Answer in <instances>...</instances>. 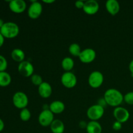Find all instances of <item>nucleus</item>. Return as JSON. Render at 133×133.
Listing matches in <instances>:
<instances>
[{
    "mask_svg": "<svg viewBox=\"0 0 133 133\" xmlns=\"http://www.w3.org/2000/svg\"><path fill=\"white\" fill-rule=\"evenodd\" d=\"M103 97L107 105L115 108L120 106L123 101V94L116 88H109L105 91Z\"/></svg>",
    "mask_w": 133,
    "mask_h": 133,
    "instance_id": "nucleus-1",
    "label": "nucleus"
},
{
    "mask_svg": "<svg viewBox=\"0 0 133 133\" xmlns=\"http://www.w3.org/2000/svg\"><path fill=\"white\" fill-rule=\"evenodd\" d=\"M0 32L5 38H14L19 35V26L14 22H5L3 27L0 29Z\"/></svg>",
    "mask_w": 133,
    "mask_h": 133,
    "instance_id": "nucleus-2",
    "label": "nucleus"
},
{
    "mask_svg": "<svg viewBox=\"0 0 133 133\" xmlns=\"http://www.w3.org/2000/svg\"><path fill=\"white\" fill-rule=\"evenodd\" d=\"M12 103L17 109H23L27 108L29 103V98L27 94L20 91L14 93L12 97Z\"/></svg>",
    "mask_w": 133,
    "mask_h": 133,
    "instance_id": "nucleus-3",
    "label": "nucleus"
},
{
    "mask_svg": "<svg viewBox=\"0 0 133 133\" xmlns=\"http://www.w3.org/2000/svg\"><path fill=\"white\" fill-rule=\"evenodd\" d=\"M105 109L100 105L96 104L90 107L87 112V117L90 121H98L104 115Z\"/></svg>",
    "mask_w": 133,
    "mask_h": 133,
    "instance_id": "nucleus-4",
    "label": "nucleus"
},
{
    "mask_svg": "<svg viewBox=\"0 0 133 133\" xmlns=\"http://www.w3.org/2000/svg\"><path fill=\"white\" fill-rule=\"evenodd\" d=\"M88 84L92 88H98L104 82V76L99 71H94L90 73L88 79Z\"/></svg>",
    "mask_w": 133,
    "mask_h": 133,
    "instance_id": "nucleus-5",
    "label": "nucleus"
},
{
    "mask_svg": "<svg viewBox=\"0 0 133 133\" xmlns=\"http://www.w3.org/2000/svg\"><path fill=\"white\" fill-rule=\"evenodd\" d=\"M61 81L62 85L66 88H73L77 83V78L71 71H66L61 76Z\"/></svg>",
    "mask_w": 133,
    "mask_h": 133,
    "instance_id": "nucleus-6",
    "label": "nucleus"
},
{
    "mask_svg": "<svg viewBox=\"0 0 133 133\" xmlns=\"http://www.w3.org/2000/svg\"><path fill=\"white\" fill-rule=\"evenodd\" d=\"M42 10L43 7L41 3L38 1H31L27 10V14L31 19H37L41 16Z\"/></svg>",
    "mask_w": 133,
    "mask_h": 133,
    "instance_id": "nucleus-7",
    "label": "nucleus"
},
{
    "mask_svg": "<svg viewBox=\"0 0 133 133\" xmlns=\"http://www.w3.org/2000/svg\"><path fill=\"white\" fill-rule=\"evenodd\" d=\"M54 114L49 109L43 110L38 116L39 124L42 127H49L54 121Z\"/></svg>",
    "mask_w": 133,
    "mask_h": 133,
    "instance_id": "nucleus-8",
    "label": "nucleus"
},
{
    "mask_svg": "<svg viewBox=\"0 0 133 133\" xmlns=\"http://www.w3.org/2000/svg\"><path fill=\"white\" fill-rule=\"evenodd\" d=\"M18 71L20 75L25 77H31L34 74L35 68L31 62L24 61L18 64Z\"/></svg>",
    "mask_w": 133,
    "mask_h": 133,
    "instance_id": "nucleus-9",
    "label": "nucleus"
},
{
    "mask_svg": "<svg viewBox=\"0 0 133 133\" xmlns=\"http://www.w3.org/2000/svg\"><path fill=\"white\" fill-rule=\"evenodd\" d=\"M113 116L116 119V121L123 123L129 120L130 118V113L125 108L119 106L114 109Z\"/></svg>",
    "mask_w": 133,
    "mask_h": 133,
    "instance_id": "nucleus-10",
    "label": "nucleus"
},
{
    "mask_svg": "<svg viewBox=\"0 0 133 133\" xmlns=\"http://www.w3.org/2000/svg\"><path fill=\"white\" fill-rule=\"evenodd\" d=\"M96 58V52L92 48H87L82 50L79 58L84 64L92 63Z\"/></svg>",
    "mask_w": 133,
    "mask_h": 133,
    "instance_id": "nucleus-11",
    "label": "nucleus"
},
{
    "mask_svg": "<svg viewBox=\"0 0 133 133\" xmlns=\"http://www.w3.org/2000/svg\"><path fill=\"white\" fill-rule=\"evenodd\" d=\"M10 10L16 14H21L27 9V3L23 0H12L9 1Z\"/></svg>",
    "mask_w": 133,
    "mask_h": 133,
    "instance_id": "nucleus-12",
    "label": "nucleus"
},
{
    "mask_svg": "<svg viewBox=\"0 0 133 133\" xmlns=\"http://www.w3.org/2000/svg\"><path fill=\"white\" fill-rule=\"evenodd\" d=\"M99 9V5L96 0H88L84 2L83 10L88 15L96 14Z\"/></svg>",
    "mask_w": 133,
    "mask_h": 133,
    "instance_id": "nucleus-13",
    "label": "nucleus"
},
{
    "mask_svg": "<svg viewBox=\"0 0 133 133\" xmlns=\"http://www.w3.org/2000/svg\"><path fill=\"white\" fill-rule=\"evenodd\" d=\"M39 96L44 99L48 98L50 97L53 92L52 87L48 82H43L38 87V88Z\"/></svg>",
    "mask_w": 133,
    "mask_h": 133,
    "instance_id": "nucleus-14",
    "label": "nucleus"
},
{
    "mask_svg": "<svg viewBox=\"0 0 133 133\" xmlns=\"http://www.w3.org/2000/svg\"><path fill=\"white\" fill-rule=\"evenodd\" d=\"M106 10L110 15L115 16L119 13L120 10V5L116 0H108L105 3Z\"/></svg>",
    "mask_w": 133,
    "mask_h": 133,
    "instance_id": "nucleus-15",
    "label": "nucleus"
},
{
    "mask_svg": "<svg viewBox=\"0 0 133 133\" xmlns=\"http://www.w3.org/2000/svg\"><path fill=\"white\" fill-rule=\"evenodd\" d=\"M49 110L54 114H59L65 110V105L61 101H54L49 104Z\"/></svg>",
    "mask_w": 133,
    "mask_h": 133,
    "instance_id": "nucleus-16",
    "label": "nucleus"
},
{
    "mask_svg": "<svg viewBox=\"0 0 133 133\" xmlns=\"http://www.w3.org/2000/svg\"><path fill=\"white\" fill-rule=\"evenodd\" d=\"M49 127H50L51 131L53 133H63L64 132V124L61 119H54Z\"/></svg>",
    "mask_w": 133,
    "mask_h": 133,
    "instance_id": "nucleus-17",
    "label": "nucleus"
},
{
    "mask_svg": "<svg viewBox=\"0 0 133 133\" xmlns=\"http://www.w3.org/2000/svg\"><path fill=\"white\" fill-rule=\"evenodd\" d=\"M86 131L87 133H101L102 127L97 121H90L87 124Z\"/></svg>",
    "mask_w": 133,
    "mask_h": 133,
    "instance_id": "nucleus-18",
    "label": "nucleus"
},
{
    "mask_svg": "<svg viewBox=\"0 0 133 133\" xmlns=\"http://www.w3.org/2000/svg\"><path fill=\"white\" fill-rule=\"evenodd\" d=\"M11 57L15 62L20 63V62L25 61V54L22 49H19V48H16L12 51Z\"/></svg>",
    "mask_w": 133,
    "mask_h": 133,
    "instance_id": "nucleus-19",
    "label": "nucleus"
},
{
    "mask_svg": "<svg viewBox=\"0 0 133 133\" xmlns=\"http://www.w3.org/2000/svg\"><path fill=\"white\" fill-rule=\"evenodd\" d=\"M74 61L72 58L69 57H64L61 62V66L65 71H71L74 69Z\"/></svg>",
    "mask_w": 133,
    "mask_h": 133,
    "instance_id": "nucleus-20",
    "label": "nucleus"
},
{
    "mask_svg": "<svg viewBox=\"0 0 133 133\" xmlns=\"http://www.w3.org/2000/svg\"><path fill=\"white\" fill-rule=\"evenodd\" d=\"M12 78L10 74L6 71L0 72V87H5L11 83Z\"/></svg>",
    "mask_w": 133,
    "mask_h": 133,
    "instance_id": "nucleus-21",
    "label": "nucleus"
},
{
    "mask_svg": "<svg viewBox=\"0 0 133 133\" xmlns=\"http://www.w3.org/2000/svg\"><path fill=\"white\" fill-rule=\"evenodd\" d=\"M69 52L74 57H78L80 55L82 50L81 46L77 43H73L69 46Z\"/></svg>",
    "mask_w": 133,
    "mask_h": 133,
    "instance_id": "nucleus-22",
    "label": "nucleus"
},
{
    "mask_svg": "<svg viewBox=\"0 0 133 133\" xmlns=\"http://www.w3.org/2000/svg\"><path fill=\"white\" fill-rule=\"evenodd\" d=\"M19 118L23 122H28L31 118V112L27 108L22 109L19 112Z\"/></svg>",
    "mask_w": 133,
    "mask_h": 133,
    "instance_id": "nucleus-23",
    "label": "nucleus"
},
{
    "mask_svg": "<svg viewBox=\"0 0 133 133\" xmlns=\"http://www.w3.org/2000/svg\"><path fill=\"white\" fill-rule=\"evenodd\" d=\"M31 83L35 86H39L43 83V79L41 75H38V74H34L31 77Z\"/></svg>",
    "mask_w": 133,
    "mask_h": 133,
    "instance_id": "nucleus-24",
    "label": "nucleus"
},
{
    "mask_svg": "<svg viewBox=\"0 0 133 133\" xmlns=\"http://www.w3.org/2000/svg\"><path fill=\"white\" fill-rule=\"evenodd\" d=\"M8 66V62L5 57L0 55V72L5 71Z\"/></svg>",
    "mask_w": 133,
    "mask_h": 133,
    "instance_id": "nucleus-25",
    "label": "nucleus"
},
{
    "mask_svg": "<svg viewBox=\"0 0 133 133\" xmlns=\"http://www.w3.org/2000/svg\"><path fill=\"white\" fill-rule=\"evenodd\" d=\"M123 101L129 105H133V92H127L123 96Z\"/></svg>",
    "mask_w": 133,
    "mask_h": 133,
    "instance_id": "nucleus-26",
    "label": "nucleus"
},
{
    "mask_svg": "<svg viewBox=\"0 0 133 133\" xmlns=\"http://www.w3.org/2000/svg\"><path fill=\"white\" fill-rule=\"evenodd\" d=\"M112 129L116 131H120L122 128V123H120L119 122H114L112 124Z\"/></svg>",
    "mask_w": 133,
    "mask_h": 133,
    "instance_id": "nucleus-27",
    "label": "nucleus"
},
{
    "mask_svg": "<svg viewBox=\"0 0 133 133\" xmlns=\"http://www.w3.org/2000/svg\"><path fill=\"white\" fill-rule=\"evenodd\" d=\"M97 105H100L101 107H103L104 109H105V107L107 105V103L106 101H105V98L104 97H101V98H99L98 99V101H97Z\"/></svg>",
    "mask_w": 133,
    "mask_h": 133,
    "instance_id": "nucleus-28",
    "label": "nucleus"
},
{
    "mask_svg": "<svg viewBox=\"0 0 133 133\" xmlns=\"http://www.w3.org/2000/svg\"><path fill=\"white\" fill-rule=\"evenodd\" d=\"M84 2H85V1H81V0L75 1V7H76L77 9H83V7H84Z\"/></svg>",
    "mask_w": 133,
    "mask_h": 133,
    "instance_id": "nucleus-29",
    "label": "nucleus"
},
{
    "mask_svg": "<svg viewBox=\"0 0 133 133\" xmlns=\"http://www.w3.org/2000/svg\"><path fill=\"white\" fill-rule=\"evenodd\" d=\"M87 124H88V123H87V122H84V121H81V122L79 123V125L81 129H86L87 128Z\"/></svg>",
    "mask_w": 133,
    "mask_h": 133,
    "instance_id": "nucleus-30",
    "label": "nucleus"
},
{
    "mask_svg": "<svg viewBox=\"0 0 133 133\" xmlns=\"http://www.w3.org/2000/svg\"><path fill=\"white\" fill-rule=\"evenodd\" d=\"M4 42H5V37L2 35V34L0 32V48L3 46Z\"/></svg>",
    "mask_w": 133,
    "mask_h": 133,
    "instance_id": "nucleus-31",
    "label": "nucleus"
},
{
    "mask_svg": "<svg viewBox=\"0 0 133 133\" xmlns=\"http://www.w3.org/2000/svg\"><path fill=\"white\" fill-rule=\"evenodd\" d=\"M129 69L131 73V75H133V60L130 62L129 65Z\"/></svg>",
    "mask_w": 133,
    "mask_h": 133,
    "instance_id": "nucleus-32",
    "label": "nucleus"
},
{
    "mask_svg": "<svg viewBox=\"0 0 133 133\" xmlns=\"http://www.w3.org/2000/svg\"><path fill=\"white\" fill-rule=\"evenodd\" d=\"M4 127H5V123L0 118V132H1L4 129Z\"/></svg>",
    "mask_w": 133,
    "mask_h": 133,
    "instance_id": "nucleus-33",
    "label": "nucleus"
},
{
    "mask_svg": "<svg viewBox=\"0 0 133 133\" xmlns=\"http://www.w3.org/2000/svg\"><path fill=\"white\" fill-rule=\"evenodd\" d=\"M55 0H43L42 2L46 4H52L55 3Z\"/></svg>",
    "mask_w": 133,
    "mask_h": 133,
    "instance_id": "nucleus-34",
    "label": "nucleus"
},
{
    "mask_svg": "<svg viewBox=\"0 0 133 133\" xmlns=\"http://www.w3.org/2000/svg\"><path fill=\"white\" fill-rule=\"evenodd\" d=\"M4 23H5V22H4V21L1 18H0V29L1 28V27H3V25H4Z\"/></svg>",
    "mask_w": 133,
    "mask_h": 133,
    "instance_id": "nucleus-35",
    "label": "nucleus"
},
{
    "mask_svg": "<svg viewBox=\"0 0 133 133\" xmlns=\"http://www.w3.org/2000/svg\"><path fill=\"white\" fill-rule=\"evenodd\" d=\"M132 75V77H133V75Z\"/></svg>",
    "mask_w": 133,
    "mask_h": 133,
    "instance_id": "nucleus-36",
    "label": "nucleus"
},
{
    "mask_svg": "<svg viewBox=\"0 0 133 133\" xmlns=\"http://www.w3.org/2000/svg\"><path fill=\"white\" fill-rule=\"evenodd\" d=\"M6 133H7V132H6Z\"/></svg>",
    "mask_w": 133,
    "mask_h": 133,
    "instance_id": "nucleus-37",
    "label": "nucleus"
}]
</instances>
